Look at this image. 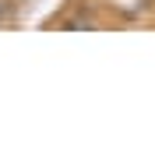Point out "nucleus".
<instances>
[{
  "label": "nucleus",
  "mask_w": 155,
  "mask_h": 155,
  "mask_svg": "<svg viewBox=\"0 0 155 155\" xmlns=\"http://www.w3.org/2000/svg\"><path fill=\"white\" fill-rule=\"evenodd\" d=\"M0 18H4V4H0Z\"/></svg>",
  "instance_id": "1"
}]
</instances>
